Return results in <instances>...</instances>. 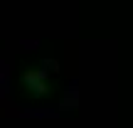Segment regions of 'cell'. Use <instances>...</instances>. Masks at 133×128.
<instances>
[{"label":"cell","instance_id":"1","mask_svg":"<svg viewBox=\"0 0 133 128\" xmlns=\"http://www.w3.org/2000/svg\"><path fill=\"white\" fill-rule=\"evenodd\" d=\"M44 79H47V69H42V71H37V74H27L25 76V81H27L30 86H32V91L35 94H42L44 89H47V86H44Z\"/></svg>","mask_w":133,"mask_h":128},{"label":"cell","instance_id":"2","mask_svg":"<svg viewBox=\"0 0 133 128\" xmlns=\"http://www.w3.org/2000/svg\"><path fill=\"white\" fill-rule=\"evenodd\" d=\"M42 66H44L47 71H59V64L54 62V59H42Z\"/></svg>","mask_w":133,"mask_h":128}]
</instances>
